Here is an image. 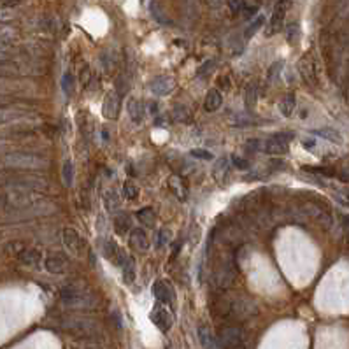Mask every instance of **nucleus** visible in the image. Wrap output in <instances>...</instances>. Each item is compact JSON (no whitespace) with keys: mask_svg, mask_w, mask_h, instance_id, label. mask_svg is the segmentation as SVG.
<instances>
[{"mask_svg":"<svg viewBox=\"0 0 349 349\" xmlns=\"http://www.w3.org/2000/svg\"><path fill=\"white\" fill-rule=\"evenodd\" d=\"M120 93L118 91H109L104 98V104H102V114H104L105 120H116L118 114H120Z\"/></svg>","mask_w":349,"mask_h":349,"instance_id":"7","label":"nucleus"},{"mask_svg":"<svg viewBox=\"0 0 349 349\" xmlns=\"http://www.w3.org/2000/svg\"><path fill=\"white\" fill-rule=\"evenodd\" d=\"M63 91H65L67 95H72L74 91V81H72V76L70 74H65V77H63Z\"/></svg>","mask_w":349,"mask_h":349,"instance_id":"29","label":"nucleus"},{"mask_svg":"<svg viewBox=\"0 0 349 349\" xmlns=\"http://www.w3.org/2000/svg\"><path fill=\"white\" fill-rule=\"evenodd\" d=\"M226 170H228V163H226V158H219L218 162H216V165H214V170H212V174H214V176L219 179V174L226 172Z\"/></svg>","mask_w":349,"mask_h":349,"instance_id":"26","label":"nucleus"},{"mask_svg":"<svg viewBox=\"0 0 349 349\" xmlns=\"http://www.w3.org/2000/svg\"><path fill=\"white\" fill-rule=\"evenodd\" d=\"M130 216L125 214V212H118L114 218V228L118 234H127L130 230Z\"/></svg>","mask_w":349,"mask_h":349,"instance_id":"19","label":"nucleus"},{"mask_svg":"<svg viewBox=\"0 0 349 349\" xmlns=\"http://www.w3.org/2000/svg\"><path fill=\"white\" fill-rule=\"evenodd\" d=\"M219 346L225 349H237L242 344V332L237 326H225L219 330Z\"/></svg>","mask_w":349,"mask_h":349,"instance_id":"3","label":"nucleus"},{"mask_svg":"<svg viewBox=\"0 0 349 349\" xmlns=\"http://www.w3.org/2000/svg\"><path fill=\"white\" fill-rule=\"evenodd\" d=\"M256 98H258V93H256V86H249L248 93H246V105L248 109H253L256 105Z\"/></svg>","mask_w":349,"mask_h":349,"instance_id":"25","label":"nucleus"},{"mask_svg":"<svg viewBox=\"0 0 349 349\" xmlns=\"http://www.w3.org/2000/svg\"><path fill=\"white\" fill-rule=\"evenodd\" d=\"M63 181H65V186H72L74 181V163L70 160H67L63 163Z\"/></svg>","mask_w":349,"mask_h":349,"instance_id":"22","label":"nucleus"},{"mask_svg":"<svg viewBox=\"0 0 349 349\" xmlns=\"http://www.w3.org/2000/svg\"><path fill=\"white\" fill-rule=\"evenodd\" d=\"M46 269L53 274H63L69 269V262L62 255H51L46 260Z\"/></svg>","mask_w":349,"mask_h":349,"instance_id":"12","label":"nucleus"},{"mask_svg":"<svg viewBox=\"0 0 349 349\" xmlns=\"http://www.w3.org/2000/svg\"><path fill=\"white\" fill-rule=\"evenodd\" d=\"M174 120L177 121H188L190 120V111L184 105H176L174 107Z\"/></svg>","mask_w":349,"mask_h":349,"instance_id":"24","label":"nucleus"},{"mask_svg":"<svg viewBox=\"0 0 349 349\" xmlns=\"http://www.w3.org/2000/svg\"><path fill=\"white\" fill-rule=\"evenodd\" d=\"M232 162H234V165L237 167V169H241V170H248L249 169V162L246 158H241V156H232Z\"/></svg>","mask_w":349,"mask_h":349,"instance_id":"30","label":"nucleus"},{"mask_svg":"<svg viewBox=\"0 0 349 349\" xmlns=\"http://www.w3.org/2000/svg\"><path fill=\"white\" fill-rule=\"evenodd\" d=\"M197 335H198V342L204 349H221L219 346V340L214 337V333L209 330V326L200 325L197 328Z\"/></svg>","mask_w":349,"mask_h":349,"instance_id":"10","label":"nucleus"},{"mask_svg":"<svg viewBox=\"0 0 349 349\" xmlns=\"http://www.w3.org/2000/svg\"><path fill=\"white\" fill-rule=\"evenodd\" d=\"M295 105H297V102H295V95L293 93H288L286 97L281 100V105H279V109H281V112H283V116L290 118L291 114H293Z\"/></svg>","mask_w":349,"mask_h":349,"instance_id":"21","label":"nucleus"},{"mask_svg":"<svg viewBox=\"0 0 349 349\" xmlns=\"http://www.w3.org/2000/svg\"><path fill=\"white\" fill-rule=\"evenodd\" d=\"M137 219L144 226H148V228H155V225H156V216H155V211H153L151 207L139 209V211H137Z\"/></svg>","mask_w":349,"mask_h":349,"instance_id":"17","label":"nucleus"},{"mask_svg":"<svg viewBox=\"0 0 349 349\" xmlns=\"http://www.w3.org/2000/svg\"><path fill=\"white\" fill-rule=\"evenodd\" d=\"M128 114H130L134 123H141L142 118L146 114L144 105L141 104V100H137V98H130L128 100Z\"/></svg>","mask_w":349,"mask_h":349,"instance_id":"15","label":"nucleus"},{"mask_svg":"<svg viewBox=\"0 0 349 349\" xmlns=\"http://www.w3.org/2000/svg\"><path fill=\"white\" fill-rule=\"evenodd\" d=\"M344 197H346L347 200H349V190H346V191H344Z\"/></svg>","mask_w":349,"mask_h":349,"instance_id":"36","label":"nucleus"},{"mask_svg":"<svg viewBox=\"0 0 349 349\" xmlns=\"http://www.w3.org/2000/svg\"><path fill=\"white\" fill-rule=\"evenodd\" d=\"M62 302L69 309L91 311L98 305V298L84 286H67L62 290Z\"/></svg>","mask_w":349,"mask_h":349,"instance_id":"1","label":"nucleus"},{"mask_svg":"<svg viewBox=\"0 0 349 349\" xmlns=\"http://www.w3.org/2000/svg\"><path fill=\"white\" fill-rule=\"evenodd\" d=\"M90 79H91V72H90V69H83V76H81V84L83 86H86L88 83H90Z\"/></svg>","mask_w":349,"mask_h":349,"instance_id":"33","label":"nucleus"},{"mask_svg":"<svg viewBox=\"0 0 349 349\" xmlns=\"http://www.w3.org/2000/svg\"><path fill=\"white\" fill-rule=\"evenodd\" d=\"M223 104V97L218 90H209L207 95H205V100H204V107L207 112H214L221 107Z\"/></svg>","mask_w":349,"mask_h":349,"instance_id":"14","label":"nucleus"},{"mask_svg":"<svg viewBox=\"0 0 349 349\" xmlns=\"http://www.w3.org/2000/svg\"><path fill=\"white\" fill-rule=\"evenodd\" d=\"M63 244L69 249L72 255L81 256V251H83V242H81L79 234L74 228H65L63 230Z\"/></svg>","mask_w":349,"mask_h":349,"instance_id":"9","label":"nucleus"},{"mask_svg":"<svg viewBox=\"0 0 349 349\" xmlns=\"http://www.w3.org/2000/svg\"><path fill=\"white\" fill-rule=\"evenodd\" d=\"M170 237H172V235H170V230H167V228L160 230L158 232V248H163L165 244H169Z\"/></svg>","mask_w":349,"mask_h":349,"instance_id":"27","label":"nucleus"},{"mask_svg":"<svg viewBox=\"0 0 349 349\" xmlns=\"http://www.w3.org/2000/svg\"><path fill=\"white\" fill-rule=\"evenodd\" d=\"M302 146H304L305 149H309V151H311V149L316 148V141H314V139H304V141H302Z\"/></svg>","mask_w":349,"mask_h":349,"instance_id":"34","label":"nucleus"},{"mask_svg":"<svg viewBox=\"0 0 349 349\" xmlns=\"http://www.w3.org/2000/svg\"><path fill=\"white\" fill-rule=\"evenodd\" d=\"M212 67H214V63H212V62H207V63H204V65H202L200 69H198L197 76H198V77H204V76H207V74H209V70H211Z\"/></svg>","mask_w":349,"mask_h":349,"instance_id":"31","label":"nucleus"},{"mask_svg":"<svg viewBox=\"0 0 349 349\" xmlns=\"http://www.w3.org/2000/svg\"><path fill=\"white\" fill-rule=\"evenodd\" d=\"M262 23H263V18H258V20H256L255 23H253L251 27L248 28V32H246V37H251V35L255 34L256 30H258V28H260V25H262Z\"/></svg>","mask_w":349,"mask_h":349,"instance_id":"32","label":"nucleus"},{"mask_svg":"<svg viewBox=\"0 0 349 349\" xmlns=\"http://www.w3.org/2000/svg\"><path fill=\"white\" fill-rule=\"evenodd\" d=\"M149 318H151V321L156 325V328H158L160 332H163V333L169 332V330L172 328V325H174V319H172V316H170V312L165 311V309H163L160 304L153 307Z\"/></svg>","mask_w":349,"mask_h":349,"instance_id":"5","label":"nucleus"},{"mask_svg":"<svg viewBox=\"0 0 349 349\" xmlns=\"http://www.w3.org/2000/svg\"><path fill=\"white\" fill-rule=\"evenodd\" d=\"M153 295H155L158 304H169L174 297L172 288H170L165 281H156V283L153 284Z\"/></svg>","mask_w":349,"mask_h":349,"instance_id":"11","label":"nucleus"},{"mask_svg":"<svg viewBox=\"0 0 349 349\" xmlns=\"http://www.w3.org/2000/svg\"><path fill=\"white\" fill-rule=\"evenodd\" d=\"M120 197H118V193L116 191H112V190H109V191H105L104 193V205H105V209H107L109 212H114L118 207H120Z\"/></svg>","mask_w":349,"mask_h":349,"instance_id":"20","label":"nucleus"},{"mask_svg":"<svg viewBox=\"0 0 349 349\" xmlns=\"http://www.w3.org/2000/svg\"><path fill=\"white\" fill-rule=\"evenodd\" d=\"M62 326L67 332L76 333V335H81V337H93L100 332L97 321H93L91 318H86V316H72V318H67Z\"/></svg>","mask_w":349,"mask_h":349,"instance_id":"2","label":"nucleus"},{"mask_svg":"<svg viewBox=\"0 0 349 349\" xmlns=\"http://www.w3.org/2000/svg\"><path fill=\"white\" fill-rule=\"evenodd\" d=\"M149 90L156 97H165L174 90V81L167 76H158L149 83Z\"/></svg>","mask_w":349,"mask_h":349,"instance_id":"8","label":"nucleus"},{"mask_svg":"<svg viewBox=\"0 0 349 349\" xmlns=\"http://www.w3.org/2000/svg\"><path fill=\"white\" fill-rule=\"evenodd\" d=\"M121 272H123L125 284H134L135 281V260L132 256H127L125 263L121 265Z\"/></svg>","mask_w":349,"mask_h":349,"instance_id":"16","label":"nucleus"},{"mask_svg":"<svg viewBox=\"0 0 349 349\" xmlns=\"http://www.w3.org/2000/svg\"><path fill=\"white\" fill-rule=\"evenodd\" d=\"M190 155L200 160H212V153H209L207 149H191Z\"/></svg>","mask_w":349,"mask_h":349,"instance_id":"28","label":"nucleus"},{"mask_svg":"<svg viewBox=\"0 0 349 349\" xmlns=\"http://www.w3.org/2000/svg\"><path fill=\"white\" fill-rule=\"evenodd\" d=\"M123 195L128 200H135V198L139 197V188L135 186L132 181H127V183L123 184Z\"/></svg>","mask_w":349,"mask_h":349,"instance_id":"23","label":"nucleus"},{"mask_svg":"<svg viewBox=\"0 0 349 349\" xmlns=\"http://www.w3.org/2000/svg\"><path fill=\"white\" fill-rule=\"evenodd\" d=\"M314 134L318 135V137L325 139V141L333 142V144H340V142H342V135H340V132H337L335 128H328V127L318 128Z\"/></svg>","mask_w":349,"mask_h":349,"instance_id":"18","label":"nucleus"},{"mask_svg":"<svg viewBox=\"0 0 349 349\" xmlns=\"http://www.w3.org/2000/svg\"><path fill=\"white\" fill-rule=\"evenodd\" d=\"M102 253H104V256L109 260V262L114 263V265H118V267L123 265L125 260H127V256H128L127 253H125L123 249L112 241V239L104 241V244H102Z\"/></svg>","mask_w":349,"mask_h":349,"instance_id":"6","label":"nucleus"},{"mask_svg":"<svg viewBox=\"0 0 349 349\" xmlns=\"http://www.w3.org/2000/svg\"><path fill=\"white\" fill-rule=\"evenodd\" d=\"M288 139L290 135L286 134H277L274 137H270L269 141L263 144V151L269 153V155H274V156H279V155H286L290 146H288Z\"/></svg>","mask_w":349,"mask_h":349,"instance_id":"4","label":"nucleus"},{"mask_svg":"<svg viewBox=\"0 0 349 349\" xmlns=\"http://www.w3.org/2000/svg\"><path fill=\"white\" fill-rule=\"evenodd\" d=\"M130 242L137 251H148L149 249V241L146 232H142V228H134L130 232Z\"/></svg>","mask_w":349,"mask_h":349,"instance_id":"13","label":"nucleus"},{"mask_svg":"<svg viewBox=\"0 0 349 349\" xmlns=\"http://www.w3.org/2000/svg\"><path fill=\"white\" fill-rule=\"evenodd\" d=\"M342 219H344V221H346V223H347V225H349V216H344V218H342Z\"/></svg>","mask_w":349,"mask_h":349,"instance_id":"37","label":"nucleus"},{"mask_svg":"<svg viewBox=\"0 0 349 349\" xmlns=\"http://www.w3.org/2000/svg\"><path fill=\"white\" fill-rule=\"evenodd\" d=\"M281 67V63H276V65L270 69V74H269V79H272V77H276L277 76V69Z\"/></svg>","mask_w":349,"mask_h":349,"instance_id":"35","label":"nucleus"}]
</instances>
